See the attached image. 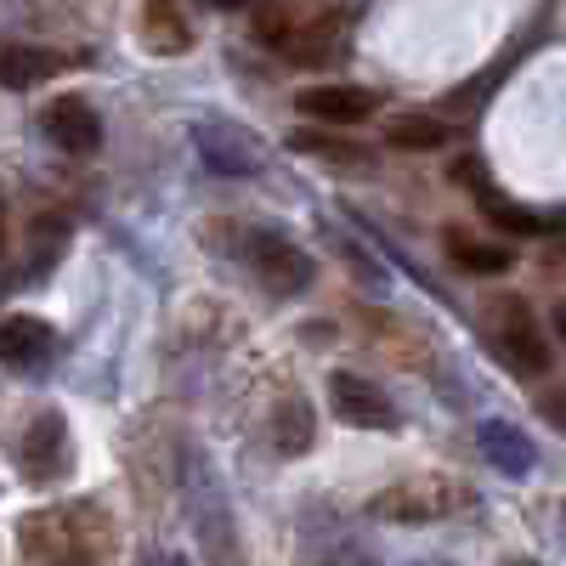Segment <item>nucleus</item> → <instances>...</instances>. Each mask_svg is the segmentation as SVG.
I'll use <instances>...</instances> for the list:
<instances>
[{
  "label": "nucleus",
  "mask_w": 566,
  "mask_h": 566,
  "mask_svg": "<svg viewBox=\"0 0 566 566\" xmlns=\"http://www.w3.org/2000/svg\"><path fill=\"white\" fill-rule=\"evenodd\" d=\"M459 488L442 482V476H413V482H397L386 493H374L368 499V515H380V522H442V515L459 510Z\"/></svg>",
  "instance_id": "f257e3e1"
},
{
  "label": "nucleus",
  "mask_w": 566,
  "mask_h": 566,
  "mask_svg": "<svg viewBox=\"0 0 566 566\" xmlns=\"http://www.w3.org/2000/svg\"><path fill=\"white\" fill-rule=\"evenodd\" d=\"M250 266H255V277L266 283L272 295H306L312 290V277H317V266H312V255L306 250H295L290 239H277V232H255L250 239Z\"/></svg>",
  "instance_id": "f03ea898"
},
{
  "label": "nucleus",
  "mask_w": 566,
  "mask_h": 566,
  "mask_svg": "<svg viewBox=\"0 0 566 566\" xmlns=\"http://www.w3.org/2000/svg\"><path fill=\"white\" fill-rule=\"evenodd\" d=\"M499 357L515 368V374H544L549 368V340H544V328L538 317L527 312V301H504V317H499Z\"/></svg>",
  "instance_id": "7ed1b4c3"
},
{
  "label": "nucleus",
  "mask_w": 566,
  "mask_h": 566,
  "mask_svg": "<svg viewBox=\"0 0 566 566\" xmlns=\"http://www.w3.org/2000/svg\"><path fill=\"white\" fill-rule=\"evenodd\" d=\"M328 402H335V413L346 424H357V431H397V408L380 386H368L363 374L340 368L335 380H328Z\"/></svg>",
  "instance_id": "20e7f679"
},
{
  "label": "nucleus",
  "mask_w": 566,
  "mask_h": 566,
  "mask_svg": "<svg viewBox=\"0 0 566 566\" xmlns=\"http://www.w3.org/2000/svg\"><path fill=\"white\" fill-rule=\"evenodd\" d=\"M199 142V159L216 170V176H255L261 170V154H255V136L239 130V125H227V119H205L193 130Z\"/></svg>",
  "instance_id": "39448f33"
},
{
  "label": "nucleus",
  "mask_w": 566,
  "mask_h": 566,
  "mask_svg": "<svg viewBox=\"0 0 566 566\" xmlns=\"http://www.w3.org/2000/svg\"><path fill=\"white\" fill-rule=\"evenodd\" d=\"M295 108L312 125H357V119H368L374 108H380V97L363 91V85H306L295 97Z\"/></svg>",
  "instance_id": "423d86ee"
},
{
  "label": "nucleus",
  "mask_w": 566,
  "mask_h": 566,
  "mask_svg": "<svg viewBox=\"0 0 566 566\" xmlns=\"http://www.w3.org/2000/svg\"><path fill=\"white\" fill-rule=\"evenodd\" d=\"M45 136H52L63 154H97L103 148V119L85 97H57L45 108Z\"/></svg>",
  "instance_id": "0eeeda50"
},
{
  "label": "nucleus",
  "mask_w": 566,
  "mask_h": 566,
  "mask_svg": "<svg viewBox=\"0 0 566 566\" xmlns=\"http://www.w3.org/2000/svg\"><path fill=\"white\" fill-rule=\"evenodd\" d=\"M69 459V424L63 413H40L23 437V476L29 482H52Z\"/></svg>",
  "instance_id": "6e6552de"
},
{
  "label": "nucleus",
  "mask_w": 566,
  "mask_h": 566,
  "mask_svg": "<svg viewBox=\"0 0 566 566\" xmlns=\"http://www.w3.org/2000/svg\"><path fill=\"white\" fill-rule=\"evenodd\" d=\"M142 45L159 57H181L187 45H193V23H187V12L176 7V0H142Z\"/></svg>",
  "instance_id": "1a4fd4ad"
},
{
  "label": "nucleus",
  "mask_w": 566,
  "mask_h": 566,
  "mask_svg": "<svg viewBox=\"0 0 566 566\" xmlns=\"http://www.w3.org/2000/svg\"><path fill=\"white\" fill-rule=\"evenodd\" d=\"M63 69H69V57L45 52V45H18V40L0 45V85L7 91H34L40 80H52Z\"/></svg>",
  "instance_id": "9d476101"
},
{
  "label": "nucleus",
  "mask_w": 566,
  "mask_h": 566,
  "mask_svg": "<svg viewBox=\"0 0 566 566\" xmlns=\"http://www.w3.org/2000/svg\"><path fill=\"white\" fill-rule=\"evenodd\" d=\"M52 346H57V335H52V323H40V317H7L0 323V363H12V368L45 363Z\"/></svg>",
  "instance_id": "9b49d317"
},
{
  "label": "nucleus",
  "mask_w": 566,
  "mask_h": 566,
  "mask_svg": "<svg viewBox=\"0 0 566 566\" xmlns=\"http://www.w3.org/2000/svg\"><path fill=\"white\" fill-rule=\"evenodd\" d=\"M482 453H488V464L493 470H504V476H527V470H533V442L522 437V431H515V424L510 419H488L482 424Z\"/></svg>",
  "instance_id": "f8f14e48"
},
{
  "label": "nucleus",
  "mask_w": 566,
  "mask_h": 566,
  "mask_svg": "<svg viewBox=\"0 0 566 566\" xmlns=\"http://www.w3.org/2000/svg\"><path fill=\"white\" fill-rule=\"evenodd\" d=\"M283 52H290V63H335V52H340V18L335 12L306 18Z\"/></svg>",
  "instance_id": "ddd939ff"
},
{
  "label": "nucleus",
  "mask_w": 566,
  "mask_h": 566,
  "mask_svg": "<svg viewBox=\"0 0 566 566\" xmlns=\"http://www.w3.org/2000/svg\"><path fill=\"white\" fill-rule=\"evenodd\" d=\"M448 255L453 266L464 272H476V277H504L515 266V255L504 244H488V239H470V232H448Z\"/></svg>",
  "instance_id": "4468645a"
},
{
  "label": "nucleus",
  "mask_w": 566,
  "mask_h": 566,
  "mask_svg": "<svg viewBox=\"0 0 566 566\" xmlns=\"http://www.w3.org/2000/svg\"><path fill=\"white\" fill-rule=\"evenodd\" d=\"M386 142L402 154H431V148H448V125L431 114H397L386 119Z\"/></svg>",
  "instance_id": "2eb2a0df"
},
{
  "label": "nucleus",
  "mask_w": 566,
  "mask_h": 566,
  "mask_svg": "<svg viewBox=\"0 0 566 566\" xmlns=\"http://www.w3.org/2000/svg\"><path fill=\"white\" fill-rule=\"evenodd\" d=\"M290 148H295V154H312V159H328V165H346V170L368 165V154L357 148V142H340L328 125H306V130H295V136H290Z\"/></svg>",
  "instance_id": "dca6fc26"
},
{
  "label": "nucleus",
  "mask_w": 566,
  "mask_h": 566,
  "mask_svg": "<svg viewBox=\"0 0 566 566\" xmlns=\"http://www.w3.org/2000/svg\"><path fill=\"white\" fill-rule=\"evenodd\" d=\"M272 442H277V453H306V448H312V408H306L301 397H290V402L277 408Z\"/></svg>",
  "instance_id": "f3484780"
},
{
  "label": "nucleus",
  "mask_w": 566,
  "mask_h": 566,
  "mask_svg": "<svg viewBox=\"0 0 566 566\" xmlns=\"http://www.w3.org/2000/svg\"><path fill=\"white\" fill-rule=\"evenodd\" d=\"M301 23H306V18H301L295 7H277V0H255V40L272 45V52H283V45L295 40Z\"/></svg>",
  "instance_id": "a211bd4d"
},
{
  "label": "nucleus",
  "mask_w": 566,
  "mask_h": 566,
  "mask_svg": "<svg viewBox=\"0 0 566 566\" xmlns=\"http://www.w3.org/2000/svg\"><path fill=\"white\" fill-rule=\"evenodd\" d=\"M482 210H488V221H493V227H504V232H522V239H533V232H544V227H549L544 216H533V210H522V205L493 199L488 187H482Z\"/></svg>",
  "instance_id": "6ab92c4d"
},
{
  "label": "nucleus",
  "mask_w": 566,
  "mask_h": 566,
  "mask_svg": "<svg viewBox=\"0 0 566 566\" xmlns=\"http://www.w3.org/2000/svg\"><path fill=\"white\" fill-rule=\"evenodd\" d=\"M216 12H239V7H255V0H210Z\"/></svg>",
  "instance_id": "aec40b11"
},
{
  "label": "nucleus",
  "mask_w": 566,
  "mask_h": 566,
  "mask_svg": "<svg viewBox=\"0 0 566 566\" xmlns=\"http://www.w3.org/2000/svg\"><path fill=\"white\" fill-rule=\"evenodd\" d=\"M0 250H7V210H0Z\"/></svg>",
  "instance_id": "412c9836"
},
{
  "label": "nucleus",
  "mask_w": 566,
  "mask_h": 566,
  "mask_svg": "<svg viewBox=\"0 0 566 566\" xmlns=\"http://www.w3.org/2000/svg\"><path fill=\"white\" fill-rule=\"evenodd\" d=\"M555 323H560V335H566V306H560V317H555Z\"/></svg>",
  "instance_id": "4be33fe9"
},
{
  "label": "nucleus",
  "mask_w": 566,
  "mask_h": 566,
  "mask_svg": "<svg viewBox=\"0 0 566 566\" xmlns=\"http://www.w3.org/2000/svg\"><path fill=\"white\" fill-rule=\"evenodd\" d=\"M510 566H538V560H510Z\"/></svg>",
  "instance_id": "5701e85b"
},
{
  "label": "nucleus",
  "mask_w": 566,
  "mask_h": 566,
  "mask_svg": "<svg viewBox=\"0 0 566 566\" xmlns=\"http://www.w3.org/2000/svg\"><path fill=\"white\" fill-rule=\"evenodd\" d=\"M165 566H187V560H165Z\"/></svg>",
  "instance_id": "b1692460"
},
{
  "label": "nucleus",
  "mask_w": 566,
  "mask_h": 566,
  "mask_svg": "<svg viewBox=\"0 0 566 566\" xmlns=\"http://www.w3.org/2000/svg\"><path fill=\"white\" fill-rule=\"evenodd\" d=\"M560 515H566V504H560Z\"/></svg>",
  "instance_id": "393cba45"
}]
</instances>
